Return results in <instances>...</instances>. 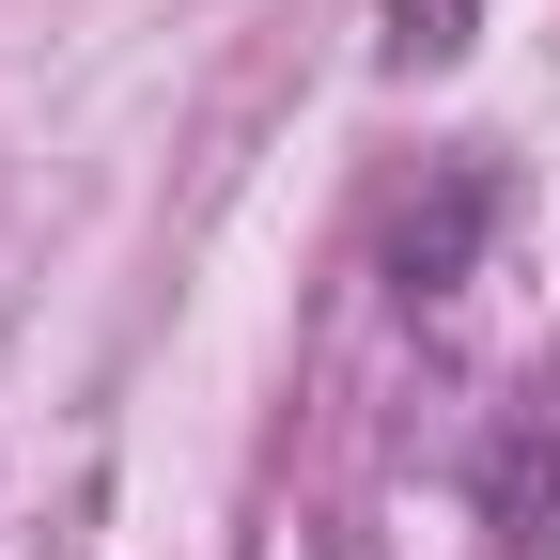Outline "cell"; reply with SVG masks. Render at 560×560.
<instances>
[{
  "label": "cell",
  "mask_w": 560,
  "mask_h": 560,
  "mask_svg": "<svg viewBox=\"0 0 560 560\" xmlns=\"http://www.w3.org/2000/svg\"><path fill=\"white\" fill-rule=\"evenodd\" d=\"M482 219H499V172L467 156V172L436 187V219H405V234H389V280H405V312H436L452 280H467V249H482Z\"/></svg>",
  "instance_id": "obj_1"
},
{
  "label": "cell",
  "mask_w": 560,
  "mask_h": 560,
  "mask_svg": "<svg viewBox=\"0 0 560 560\" xmlns=\"http://www.w3.org/2000/svg\"><path fill=\"white\" fill-rule=\"evenodd\" d=\"M374 47H389V79H436L482 47V0H374Z\"/></svg>",
  "instance_id": "obj_2"
}]
</instances>
